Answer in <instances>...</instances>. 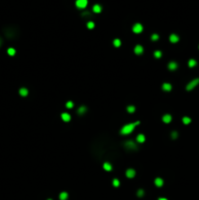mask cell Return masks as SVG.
I'll use <instances>...</instances> for the list:
<instances>
[{"mask_svg":"<svg viewBox=\"0 0 199 200\" xmlns=\"http://www.w3.org/2000/svg\"><path fill=\"white\" fill-rule=\"evenodd\" d=\"M172 139L173 140H176L177 138H178V132H176V131H174V132H172Z\"/></svg>","mask_w":199,"mask_h":200,"instance_id":"31","label":"cell"},{"mask_svg":"<svg viewBox=\"0 0 199 200\" xmlns=\"http://www.w3.org/2000/svg\"><path fill=\"white\" fill-rule=\"evenodd\" d=\"M136 176V171L134 169H128L126 171V177L129 179H133Z\"/></svg>","mask_w":199,"mask_h":200,"instance_id":"6","label":"cell"},{"mask_svg":"<svg viewBox=\"0 0 199 200\" xmlns=\"http://www.w3.org/2000/svg\"><path fill=\"white\" fill-rule=\"evenodd\" d=\"M199 84V78H196V79H193L192 81H190L188 84L187 85V91H191L192 89H194L197 85Z\"/></svg>","mask_w":199,"mask_h":200,"instance_id":"2","label":"cell"},{"mask_svg":"<svg viewBox=\"0 0 199 200\" xmlns=\"http://www.w3.org/2000/svg\"><path fill=\"white\" fill-rule=\"evenodd\" d=\"M112 43H113V46L116 47V48H119V47L121 46V40L119 39V38H115Z\"/></svg>","mask_w":199,"mask_h":200,"instance_id":"20","label":"cell"},{"mask_svg":"<svg viewBox=\"0 0 199 200\" xmlns=\"http://www.w3.org/2000/svg\"><path fill=\"white\" fill-rule=\"evenodd\" d=\"M127 110H128V112H130V113H133V112H135V110H136V107H135L134 106H129L127 107Z\"/></svg>","mask_w":199,"mask_h":200,"instance_id":"27","label":"cell"},{"mask_svg":"<svg viewBox=\"0 0 199 200\" xmlns=\"http://www.w3.org/2000/svg\"><path fill=\"white\" fill-rule=\"evenodd\" d=\"M162 121L164 122V123H166V124L170 123V122L172 121V115L171 114H165V115H163Z\"/></svg>","mask_w":199,"mask_h":200,"instance_id":"10","label":"cell"},{"mask_svg":"<svg viewBox=\"0 0 199 200\" xmlns=\"http://www.w3.org/2000/svg\"><path fill=\"white\" fill-rule=\"evenodd\" d=\"M153 56H154L155 58H157V59H159V58L162 57V52H161V51H159V50H156V51H154Z\"/></svg>","mask_w":199,"mask_h":200,"instance_id":"24","label":"cell"},{"mask_svg":"<svg viewBox=\"0 0 199 200\" xmlns=\"http://www.w3.org/2000/svg\"><path fill=\"white\" fill-rule=\"evenodd\" d=\"M47 200H53V199H51V198H49V199H47Z\"/></svg>","mask_w":199,"mask_h":200,"instance_id":"34","label":"cell"},{"mask_svg":"<svg viewBox=\"0 0 199 200\" xmlns=\"http://www.w3.org/2000/svg\"><path fill=\"white\" fill-rule=\"evenodd\" d=\"M168 68L170 70H172V71H174V70H176L178 68V63L176 62H170L168 63Z\"/></svg>","mask_w":199,"mask_h":200,"instance_id":"11","label":"cell"},{"mask_svg":"<svg viewBox=\"0 0 199 200\" xmlns=\"http://www.w3.org/2000/svg\"><path fill=\"white\" fill-rule=\"evenodd\" d=\"M190 122H191V119L189 117H187V116H184V117L183 118V123L185 124V125H188Z\"/></svg>","mask_w":199,"mask_h":200,"instance_id":"22","label":"cell"},{"mask_svg":"<svg viewBox=\"0 0 199 200\" xmlns=\"http://www.w3.org/2000/svg\"><path fill=\"white\" fill-rule=\"evenodd\" d=\"M144 141H145V136L143 134H139L137 136V141H138V143L143 144V143H144Z\"/></svg>","mask_w":199,"mask_h":200,"instance_id":"15","label":"cell"},{"mask_svg":"<svg viewBox=\"0 0 199 200\" xmlns=\"http://www.w3.org/2000/svg\"><path fill=\"white\" fill-rule=\"evenodd\" d=\"M87 27L89 29H93V28L95 27V23L94 22H88L87 23Z\"/></svg>","mask_w":199,"mask_h":200,"instance_id":"28","label":"cell"},{"mask_svg":"<svg viewBox=\"0 0 199 200\" xmlns=\"http://www.w3.org/2000/svg\"><path fill=\"white\" fill-rule=\"evenodd\" d=\"M143 194H144L143 189H139V190L137 191V195H138L139 197H143Z\"/></svg>","mask_w":199,"mask_h":200,"instance_id":"29","label":"cell"},{"mask_svg":"<svg viewBox=\"0 0 199 200\" xmlns=\"http://www.w3.org/2000/svg\"><path fill=\"white\" fill-rule=\"evenodd\" d=\"M75 5H76V7L79 8V9H84V8L87 7L88 0H76Z\"/></svg>","mask_w":199,"mask_h":200,"instance_id":"5","label":"cell"},{"mask_svg":"<svg viewBox=\"0 0 199 200\" xmlns=\"http://www.w3.org/2000/svg\"><path fill=\"white\" fill-rule=\"evenodd\" d=\"M158 200H168L167 198H164V197H160V198H158Z\"/></svg>","mask_w":199,"mask_h":200,"instance_id":"32","label":"cell"},{"mask_svg":"<svg viewBox=\"0 0 199 200\" xmlns=\"http://www.w3.org/2000/svg\"><path fill=\"white\" fill-rule=\"evenodd\" d=\"M132 30H133L134 33H141V32H143V27L142 24L137 23V24H135L134 25H133Z\"/></svg>","mask_w":199,"mask_h":200,"instance_id":"4","label":"cell"},{"mask_svg":"<svg viewBox=\"0 0 199 200\" xmlns=\"http://www.w3.org/2000/svg\"><path fill=\"white\" fill-rule=\"evenodd\" d=\"M124 146H125V148H127V149H130V150H135V149H137V145L134 143V141H125Z\"/></svg>","mask_w":199,"mask_h":200,"instance_id":"3","label":"cell"},{"mask_svg":"<svg viewBox=\"0 0 199 200\" xmlns=\"http://www.w3.org/2000/svg\"><path fill=\"white\" fill-rule=\"evenodd\" d=\"M1 45H2V40H1V38H0V47H1Z\"/></svg>","mask_w":199,"mask_h":200,"instance_id":"33","label":"cell"},{"mask_svg":"<svg viewBox=\"0 0 199 200\" xmlns=\"http://www.w3.org/2000/svg\"><path fill=\"white\" fill-rule=\"evenodd\" d=\"M103 169H104V171H107V172H110L111 170H112V165L109 163V162H104L103 163Z\"/></svg>","mask_w":199,"mask_h":200,"instance_id":"17","label":"cell"},{"mask_svg":"<svg viewBox=\"0 0 199 200\" xmlns=\"http://www.w3.org/2000/svg\"><path fill=\"white\" fill-rule=\"evenodd\" d=\"M86 111H87V107H86V106H81L80 107H79V108L77 109V112H78V114H80V115L84 114Z\"/></svg>","mask_w":199,"mask_h":200,"instance_id":"19","label":"cell"},{"mask_svg":"<svg viewBox=\"0 0 199 200\" xmlns=\"http://www.w3.org/2000/svg\"><path fill=\"white\" fill-rule=\"evenodd\" d=\"M73 106H74V104H73V102H72V101H68V102L65 104V107H66V108H69V109H70V108H72Z\"/></svg>","mask_w":199,"mask_h":200,"instance_id":"25","label":"cell"},{"mask_svg":"<svg viewBox=\"0 0 199 200\" xmlns=\"http://www.w3.org/2000/svg\"><path fill=\"white\" fill-rule=\"evenodd\" d=\"M196 64H197V62H196L195 60H193V59H190V60L188 61V67H194Z\"/></svg>","mask_w":199,"mask_h":200,"instance_id":"21","label":"cell"},{"mask_svg":"<svg viewBox=\"0 0 199 200\" xmlns=\"http://www.w3.org/2000/svg\"><path fill=\"white\" fill-rule=\"evenodd\" d=\"M19 93L20 95H21L22 97H26L28 95V90L26 89V88H21L19 90Z\"/></svg>","mask_w":199,"mask_h":200,"instance_id":"16","label":"cell"},{"mask_svg":"<svg viewBox=\"0 0 199 200\" xmlns=\"http://www.w3.org/2000/svg\"><path fill=\"white\" fill-rule=\"evenodd\" d=\"M103 10L102 8V6L100 5V4H95L94 6H93V12L96 13V14H99V13H101Z\"/></svg>","mask_w":199,"mask_h":200,"instance_id":"12","label":"cell"},{"mask_svg":"<svg viewBox=\"0 0 199 200\" xmlns=\"http://www.w3.org/2000/svg\"><path fill=\"white\" fill-rule=\"evenodd\" d=\"M158 39H159V35H158V34L154 33V34L151 35V40H152V41H157Z\"/></svg>","mask_w":199,"mask_h":200,"instance_id":"30","label":"cell"},{"mask_svg":"<svg viewBox=\"0 0 199 200\" xmlns=\"http://www.w3.org/2000/svg\"><path fill=\"white\" fill-rule=\"evenodd\" d=\"M154 184L157 186V188H161V186H163V184H164L163 179H161V178H156V179L154 180Z\"/></svg>","mask_w":199,"mask_h":200,"instance_id":"9","label":"cell"},{"mask_svg":"<svg viewBox=\"0 0 199 200\" xmlns=\"http://www.w3.org/2000/svg\"><path fill=\"white\" fill-rule=\"evenodd\" d=\"M179 36L177 35V34H175V33H173V34H171L170 35V37H169V40L172 42V43H177L178 41H179Z\"/></svg>","mask_w":199,"mask_h":200,"instance_id":"14","label":"cell"},{"mask_svg":"<svg viewBox=\"0 0 199 200\" xmlns=\"http://www.w3.org/2000/svg\"><path fill=\"white\" fill-rule=\"evenodd\" d=\"M7 53H8L9 56H15L16 55V50L14 48H9L7 50Z\"/></svg>","mask_w":199,"mask_h":200,"instance_id":"23","label":"cell"},{"mask_svg":"<svg viewBox=\"0 0 199 200\" xmlns=\"http://www.w3.org/2000/svg\"><path fill=\"white\" fill-rule=\"evenodd\" d=\"M59 198H60V200H66L68 198V193L65 192V191H63V192L60 193Z\"/></svg>","mask_w":199,"mask_h":200,"instance_id":"18","label":"cell"},{"mask_svg":"<svg viewBox=\"0 0 199 200\" xmlns=\"http://www.w3.org/2000/svg\"><path fill=\"white\" fill-rule=\"evenodd\" d=\"M61 117H62V119H63L64 122H68V121H70V119H71L70 114L68 113V112H63V113L61 114Z\"/></svg>","mask_w":199,"mask_h":200,"instance_id":"8","label":"cell"},{"mask_svg":"<svg viewBox=\"0 0 199 200\" xmlns=\"http://www.w3.org/2000/svg\"><path fill=\"white\" fill-rule=\"evenodd\" d=\"M141 122L140 121H136V122H133V123H129V124H126L125 126H123L120 130V134L121 135H129L131 134L134 129L136 128V126L140 125Z\"/></svg>","mask_w":199,"mask_h":200,"instance_id":"1","label":"cell"},{"mask_svg":"<svg viewBox=\"0 0 199 200\" xmlns=\"http://www.w3.org/2000/svg\"><path fill=\"white\" fill-rule=\"evenodd\" d=\"M162 89L164 90L165 92H170L172 90V85L170 83H163L162 84Z\"/></svg>","mask_w":199,"mask_h":200,"instance_id":"13","label":"cell"},{"mask_svg":"<svg viewBox=\"0 0 199 200\" xmlns=\"http://www.w3.org/2000/svg\"><path fill=\"white\" fill-rule=\"evenodd\" d=\"M112 185L115 186V188H118V186L120 185V182H119V180L118 179H113V180H112Z\"/></svg>","mask_w":199,"mask_h":200,"instance_id":"26","label":"cell"},{"mask_svg":"<svg viewBox=\"0 0 199 200\" xmlns=\"http://www.w3.org/2000/svg\"><path fill=\"white\" fill-rule=\"evenodd\" d=\"M134 52H135L136 55H142L143 53V47L142 45H137L134 49Z\"/></svg>","mask_w":199,"mask_h":200,"instance_id":"7","label":"cell"}]
</instances>
